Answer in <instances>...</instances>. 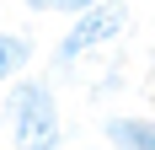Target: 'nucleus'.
<instances>
[{"label":"nucleus","instance_id":"obj_3","mask_svg":"<svg viewBox=\"0 0 155 150\" xmlns=\"http://www.w3.org/2000/svg\"><path fill=\"white\" fill-rule=\"evenodd\" d=\"M102 139L112 150H155V118L150 113H107Z\"/></svg>","mask_w":155,"mask_h":150},{"label":"nucleus","instance_id":"obj_2","mask_svg":"<svg viewBox=\"0 0 155 150\" xmlns=\"http://www.w3.org/2000/svg\"><path fill=\"white\" fill-rule=\"evenodd\" d=\"M123 32H128V0H96V5H86V11H75L64 22V38L54 43V64L75 70L86 54L118 43Z\"/></svg>","mask_w":155,"mask_h":150},{"label":"nucleus","instance_id":"obj_4","mask_svg":"<svg viewBox=\"0 0 155 150\" xmlns=\"http://www.w3.org/2000/svg\"><path fill=\"white\" fill-rule=\"evenodd\" d=\"M32 54H38L32 32H16V27L0 32V91L11 86L16 75H27V70H32Z\"/></svg>","mask_w":155,"mask_h":150},{"label":"nucleus","instance_id":"obj_5","mask_svg":"<svg viewBox=\"0 0 155 150\" xmlns=\"http://www.w3.org/2000/svg\"><path fill=\"white\" fill-rule=\"evenodd\" d=\"M27 11H38V16H75V11H86V5H96V0H21Z\"/></svg>","mask_w":155,"mask_h":150},{"label":"nucleus","instance_id":"obj_1","mask_svg":"<svg viewBox=\"0 0 155 150\" xmlns=\"http://www.w3.org/2000/svg\"><path fill=\"white\" fill-rule=\"evenodd\" d=\"M5 129H11L16 150H64V118H59V97L43 75H16L5 86Z\"/></svg>","mask_w":155,"mask_h":150},{"label":"nucleus","instance_id":"obj_6","mask_svg":"<svg viewBox=\"0 0 155 150\" xmlns=\"http://www.w3.org/2000/svg\"><path fill=\"white\" fill-rule=\"evenodd\" d=\"M112 91H123V70H107L96 80V97H112Z\"/></svg>","mask_w":155,"mask_h":150}]
</instances>
